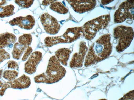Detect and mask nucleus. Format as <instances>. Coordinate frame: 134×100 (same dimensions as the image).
I'll use <instances>...</instances> for the list:
<instances>
[{"instance_id": "12", "label": "nucleus", "mask_w": 134, "mask_h": 100, "mask_svg": "<svg viewBox=\"0 0 134 100\" xmlns=\"http://www.w3.org/2000/svg\"><path fill=\"white\" fill-rule=\"evenodd\" d=\"M82 36H84V32L82 27L69 28L62 35L63 37L68 43H71Z\"/></svg>"}, {"instance_id": "26", "label": "nucleus", "mask_w": 134, "mask_h": 100, "mask_svg": "<svg viewBox=\"0 0 134 100\" xmlns=\"http://www.w3.org/2000/svg\"><path fill=\"white\" fill-rule=\"evenodd\" d=\"M32 51V48L28 46L22 58V60L23 61H24L27 59Z\"/></svg>"}, {"instance_id": "10", "label": "nucleus", "mask_w": 134, "mask_h": 100, "mask_svg": "<svg viewBox=\"0 0 134 100\" xmlns=\"http://www.w3.org/2000/svg\"><path fill=\"white\" fill-rule=\"evenodd\" d=\"M88 49L85 42H80L79 52L74 54L70 62V66L71 68H80L82 66L84 57Z\"/></svg>"}, {"instance_id": "27", "label": "nucleus", "mask_w": 134, "mask_h": 100, "mask_svg": "<svg viewBox=\"0 0 134 100\" xmlns=\"http://www.w3.org/2000/svg\"><path fill=\"white\" fill-rule=\"evenodd\" d=\"M55 1L51 0L43 1L42 2V4L44 6H47L51 4Z\"/></svg>"}, {"instance_id": "3", "label": "nucleus", "mask_w": 134, "mask_h": 100, "mask_svg": "<svg viewBox=\"0 0 134 100\" xmlns=\"http://www.w3.org/2000/svg\"><path fill=\"white\" fill-rule=\"evenodd\" d=\"M113 35L114 38L118 40L116 50L119 52H121L130 46L133 40V30L131 27L118 26L114 29Z\"/></svg>"}, {"instance_id": "9", "label": "nucleus", "mask_w": 134, "mask_h": 100, "mask_svg": "<svg viewBox=\"0 0 134 100\" xmlns=\"http://www.w3.org/2000/svg\"><path fill=\"white\" fill-rule=\"evenodd\" d=\"M42 57L41 53L38 51L33 52L25 63V72L29 74H32L36 71L37 67L41 61Z\"/></svg>"}, {"instance_id": "15", "label": "nucleus", "mask_w": 134, "mask_h": 100, "mask_svg": "<svg viewBox=\"0 0 134 100\" xmlns=\"http://www.w3.org/2000/svg\"><path fill=\"white\" fill-rule=\"evenodd\" d=\"M7 3L6 1L0 0V17L3 18L9 16L14 14V6L10 4L5 6L2 5L5 4Z\"/></svg>"}, {"instance_id": "4", "label": "nucleus", "mask_w": 134, "mask_h": 100, "mask_svg": "<svg viewBox=\"0 0 134 100\" xmlns=\"http://www.w3.org/2000/svg\"><path fill=\"white\" fill-rule=\"evenodd\" d=\"M66 71L60 64L55 56L50 58L45 73L48 84L54 83L59 81L65 75Z\"/></svg>"}, {"instance_id": "13", "label": "nucleus", "mask_w": 134, "mask_h": 100, "mask_svg": "<svg viewBox=\"0 0 134 100\" xmlns=\"http://www.w3.org/2000/svg\"><path fill=\"white\" fill-rule=\"evenodd\" d=\"M16 40V36L12 33L7 32L1 34L0 35V49L14 43Z\"/></svg>"}, {"instance_id": "23", "label": "nucleus", "mask_w": 134, "mask_h": 100, "mask_svg": "<svg viewBox=\"0 0 134 100\" xmlns=\"http://www.w3.org/2000/svg\"><path fill=\"white\" fill-rule=\"evenodd\" d=\"M10 54L4 49H0V64L4 60L9 59Z\"/></svg>"}, {"instance_id": "29", "label": "nucleus", "mask_w": 134, "mask_h": 100, "mask_svg": "<svg viewBox=\"0 0 134 100\" xmlns=\"http://www.w3.org/2000/svg\"><path fill=\"white\" fill-rule=\"evenodd\" d=\"M3 70L1 69L0 70V79H1L2 74ZM4 83L0 80V87H1Z\"/></svg>"}, {"instance_id": "17", "label": "nucleus", "mask_w": 134, "mask_h": 100, "mask_svg": "<svg viewBox=\"0 0 134 100\" xmlns=\"http://www.w3.org/2000/svg\"><path fill=\"white\" fill-rule=\"evenodd\" d=\"M61 36L47 37L44 40L45 45L48 47H51L55 44L60 43H67L68 42Z\"/></svg>"}, {"instance_id": "28", "label": "nucleus", "mask_w": 134, "mask_h": 100, "mask_svg": "<svg viewBox=\"0 0 134 100\" xmlns=\"http://www.w3.org/2000/svg\"><path fill=\"white\" fill-rule=\"evenodd\" d=\"M113 1H102L101 2L103 5L108 4L112 2Z\"/></svg>"}, {"instance_id": "24", "label": "nucleus", "mask_w": 134, "mask_h": 100, "mask_svg": "<svg viewBox=\"0 0 134 100\" xmlns=\"http://www.w3.org/2000/svg\"><path fill=\"white\" fill-rule=\"evenodd\" d=\"M119 100H134L133 90L129 92Z\"/></svg>"}, {"instance_id": "18", "label": "nucleus", "mask_w": 134, "mask_h": 100, "mask_svg": "<svg viewBox=\"0 0 134 100\" xmlns=\"http://www.w3.org/2000/svg\"><path fill=\"white\" fill-rule=\"evenodd\" d=\"M55 2L51 4L50 6L51 9L61 14H65L68 13V9L61 2Z\"/></svg>"}, {"instance_id": "19", "label": "nucleus", "mask_w": 134, "mask_h": 100, "mask_svg": "<svg viewBox=\"0 0 134 100\" xmlns=\"http://www.w3.org/2000/svg\"><path fill=\"white\" fill-rule=\"evenodd\" d=\"M32 40V37L30 34H24L20 36L18 38V43L22 45L28 47Z\"/></svg>"}, {"instance_id": "20", "label": "nucleus", "mask_w": 134, "mask_h": 100, "mask_svg": "<svg viewBox=\"0 0 134 100\" xmlns=\"http://www.w3.org/2000/svg\"><path fill=\"white\" fill-rule=\"evenodd\" d=\"M18 74V73L16 71L6 70L2 73V76L8 81H11L14 80Z\"/></svg>"}, {"instance_id": "8", "label": "nucleus", "mask_w": 134, "mask_h": 100, "mask_svg": "<svg viewBox=\"0 0 134 100\" xmlns=\"http://www.w3.org/2000/svg\"><path fill=\"white\" fill-rule=\"evenodd\" d=\"M31 83L30 78L23 74L19 78L13 81L5 82L3 84V86L5 89L9 88L21 89L28 88Z\"/></svg>"}, {"instance_id": "14", "label": "nucleus", "mask_w": 134, "mask_h": 100, "mask_svg": "<svg viewBox=\"0 0 134 100\" xmlns=\"http://www.w3.org/2000/svg\"><path fill=\"white\" fill-rule=\"evenodd\" d=\"M71 51L66 48L60 49L57 50L55 53L56 57L59 62L63 65L66 66L67 61L69 59Z\"/></svg>"}, {"instance_id": "11", "label": "nucleus", "mask_w": 134, "mask_h": 100, "mask_svg": "<svg viewBox=\"0 0 134 100\" xmlns=\"http://www.w3.org/2000/svg\"><path fill=\"white\" fill-rule=\"evenodd\" d=\"M9 23L12 26L17 25L21 28L29 30L34 26L35 21L32 16L29 15L25 17L19 16L13 18Z\"/></svg>"}, {"instance_id": "2", "label": "nucleus", "mask_w": 134, "mask_h": 100, "mask_svg": "<svg viewBox=\"0 0 134 100\" xmlns=\"http://www.w3.org/2000/svg\"><path fill=\"white\" fill-rule=\"evenodd\" d=\"M110 20V16L108 14L101 16L86 22L82 27L85 38L88 40L93 39L98 31L106 27Z\"/></svg>"}, {"instance_id": "22", "label": "nucleus", "mask_w": 134, "mask_h": 100, "mask_svg": "<svg viewBox=\"0 0 134 100\" xmlns=\"http://www.w3.org/2000/svg\"><path fill=\"white\" fill-rule=\"evenodd\" d=\"M35 82L37 83H43L48 84V80L44 73L35 76L34 78Z\"/></svg>"}, {"instance_id": "5", "label": "nucleus", "mask_w": 134, "mask_h": 100, "mask_svg": "<svg viewBox=\"0 0 134 100\" xmlns=\"http://www.w3.org/2000/svg\"><path fill=\"white\" fill-rule=\"evenodd\" d=\"M134 0H126L119 6L114 14V21L122 23L127 19H133Z\"/></svg>"}, {"instance_id": "25", "label": "nucleus", "mask_w": 134, "mask_h": 100, "mask_svg": "<svg viewBox=\"0 0 134 100\" xmlns=\"http://www.w3.org/2000/svg\"><path fill=\"white\" fill-rule=\"evenodd\" d=\"M8 68L9 69L10 68L18 70L19 69L18 64L16 62L14 61H9L8 63Z\"/></svg>"}, {"instance_id": "6", "label": "nucleus", "mask_w": 134, "mask_h": 100, "mask_svg": "<svg viewBox=\"0 0 134 100\" xmlns=\"http://www.w3.org/2000/svg\"><path fill=\"white\" fill-rule=\"evenodd\" d=\"M40 21L47 33L54 35L57 34L60 28V26L57 20L48 14H42Z\"/></svg>"}, {"instance_id": "7", "label": "nucleus", "mask_w": 134, "mask_h": 100, "mask_svg": "<svg viewBox=\"0 0 134 100\" xmlns=\"http://www.w3.org/2000/svg\"><path fill=\"white\" fill-rule=\"evenodd\" d=\"M68 3L77 13H82L93 9L96 5L95 0H68Z\"/></svg>"}, {"instance_id": "30", "label": "nucleus", "mask_w": 134, "mask_h": 100, "mask_svg": "<svg viewBox=\"0 0 134 100\" xmlns=\"http://www.w3.org/2000/svg\"><path fill=\"white\" fill-rule=\"evenodd\" d=\"M99 100H107L106 99H99Z\"/></svg>"}, {"instance_id": "21", "label": "nucleus", "mask_w": 134, "mask_h": 100, "mask_svg": "<svg viewBox=\"0 0 134 100\" xmlns=\"http://www.w3.org/2000/svg\"><path fill=\"white\" fill-rule=\"evenodd\" d=\"M15 3L20 7L23 8H28L33 4L34 1L25 0L15 1Z\"/></svg>"}, {"instance_id": "1", "label": "nucleus", "mask_w": 134, "mask_h": 100, "mask_svg": "<svg viewBox=\"0 0 134 100\" xmlns=\"http://www.w3.org/2000/svg\"><path fill=\"white\" fill-rule=\"evenodd\" d=\"M109 34L100 37L90 47L84 65L86 67L95 64L108 58L112 51V45Z\"/></svg>"}, {"instance_id": "16", "label": "nucleus", "mask_w": 134, "mask_h": 100, "mask_svg": "<svg viewBox=\"0 0 134 100\" xmlns=\"http://www.w3.org/2000/svg\"><path fill=\"white\" fill-rule=\"evenodd\" d=\"M27 47L18 42L15 43L12 52L13 58L17 60L20 59L24 51Z\"/></svg>"}]
</instances>
